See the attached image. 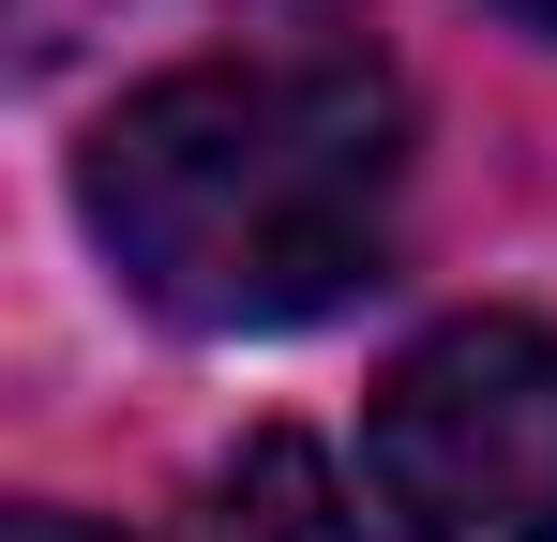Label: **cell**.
Segmentation results:
<instances>
[{
    "instance_id": "cell-2",
    "label": "cell",
    "mask_w": 557,
    "mask_h": 542,
    "mask_svg": "<svg viewBox=\"0 0 557 542\" xmlns=\"http://www.w3.org/2000/svg\"><path fill=\"white\" fill-rule=\"evenodd\" d=\"M362 467L407 542H557V332L543 317L422 332L376 377Z\"/></svg>"
},
{
    "instance_id": "cell-5",
    "label": "cell",
    "mask_w": 557,
    "mask_h": 542,
    "mask_svg": "<svg viewBox=\"0 0 557 542\" xmlns=\"http://www.w3.org/2000/svg\"><path fill=\"white\" fill-rule=\"evenodd\" d=\"M512 15H528V30H557V0H512Z\"/></svg>"
},
{
    "instance_id": "cell-4",
    "label": "cell",
    "mask_w": 557,
    "mask_h": 542,
    "mask_svg": "<svg viewBox=\"0 0 557 542\" xmlns=\"http://www.w3.org/2000/svg\"><path fill=\"white\" fill-rule=\"evenodd\" d=\"M0 542H106V528H91V513H15Z\"/></svg>"
},
{
    "instance_id": "cell-3",
    "label": "cell",
    "mask_w": 557,
    "mask_h": 542,
    "mask_svg": "<svg viewBox=\"0 0 557 542\" xmlns=\"http://www.w3.org/2000/svg\"><path fill=\"white\" fill-rule=\"evenodd\" d=\"M196 542H362V513H347L317 438H242L196 497Z\"/></svg>"
},
{
    "instance_id": "cell-1",
    "label": "cell",
    "mask_w": 557,
    "mask_h": 542,
    "mask_svg": "<svg viewBox=\"0 0 557 542\" xmlns=\"http://www.w3.org/2000/svg\"><path fill=\"white\" fill-rule=\"evenodd\" d=\"M407 121L362 61H211L136 90L76 167L121 286L182 332H301L392 257Z\"/></svg>"
}]
</instances>
